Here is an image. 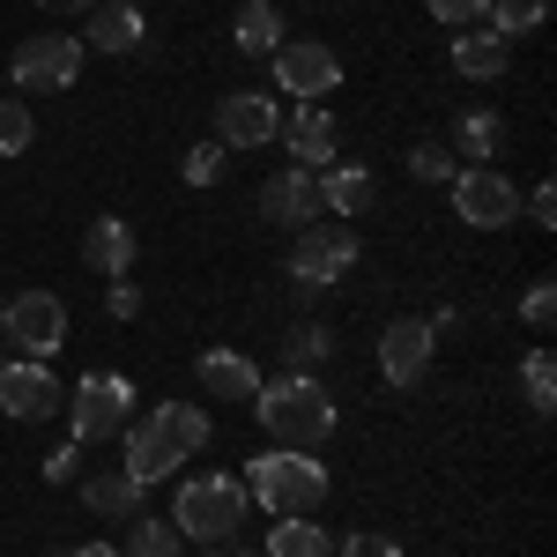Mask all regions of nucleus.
I'll list each match as a JSON object with an SVG mask.
<instances>
[{
    "label": "nucleus",
    "instance_id": "obj_1",
    "mask_svg": "<svg viewBox=\"0 0 557 557\" xmlns=\"http://www.w3.org/2000/svg\"><path fill=\"white\" fill-rule=\"evenodd\" d=\"M253 417H260V431H268L275 446L312 454V446H327V438H335V394L320 386V372H283L275 386L260 380Z\"/></svg>",
    "mask_w": 557,
    "mask_h": 557
},
{
    "label": "nucleus",
    "instance_id": "obj_2",
    "mask_svg": "<svg viewBox=\"0 0 557 557\" xmlns=\"http://www.w3.org/2000/svg\"><path fill=\"white\" fill-rule=\"evenodd\" d=\"M246 498L275 520L320 513V498H327V461H312L298 446H268L260 461H246Z\"/></svg>",
    "mask_w": 557,
    "mask_h": 557
},
{
    "label": "nucleus",
    "instance_id": "obj_3",
    "mask_svg": "<svg viewBox=\"0 0 557 557\" xmlns=\"http://www.w3.org/2000/svg\"><path fill=\"white\" fill-rule=\"evenodd\" d=\"M246 513H253L246 475H194V483H178V498H172V528L186 543H209V550L231 543Z\"/></svg>",
    "mask_w": 557,
    "mask_h": 557
},
{
    "label": "nucleus",
    "instance_id": "obj_4",
    "mask_svg": "<svg viewBox=\"0 0 557 557\" xmlns=\"http://www.w3.org/2000/svg\"><path fill=\"white\" fill-rule=\"evenodd\" d=\"M349 268H357V231H349L343 215H335V223H305L298 238H290V275H298V290H327V283H343Z\"/></svg>",
    "mask_w": 557,
    "mask_h": 557
},
{
    "label": "nucleus",
    "instance_id": "obj_5",
    "mask_svg": "<svg viewBox=\"0 0 557 557\" xmlns=\"http://www.w3.org/2000/svg\"><path fill=\"white\" fill-rule=\"evenodd\" d=\"M134 417V386L120 372H89L75 394H67V424H75V446H97V438H120Z\"/></svg>",
    "mask_w": 557,
    "mask_h": 557
},
{
    "label": "nucleus",
    "instance_id": "obj_6",
    "mask_svg": "<svg viewBox=\"0 0 557 557\" xmlns=\"http://www.w3.org/2000/svg\"><path fill=\"white\" fill-rule=\"evenodd\" d=\"M0 335L23 349V357H52V349H67V305L52 298V290H23V298L0 305Z\"/></svg>",
    "mask_w": 557,
    "mask_h": 557
},
{
    "label": "nucleus",
    "instance_id": "obj_7",
    "mask_svg": "<svg viewBox=\"0 0 557 557\" xmlns=\"http://www.w3.org/2000/svg\"><path fill=\"white\" fill-rule=\"evenodd\" d=\"M8 75H15V89H23V97H30V89H75V75H83V38L45 30V38L15 45Z\"/></svg>",
    "mask_w": 557,
    "mask_h": 557
},
{
    "label": "nucleus",
    "instance_id": "obj_8",
    "mask_svg": "<svg viewBox=\"0 0 557 557\" xmlns=\"http://www.w3.org/2000/svg\"><path fill=\"white\" fill-rule=\"evenodd\" d=\"M268 60H275V89L290 104H320V97H335V83H343L335 45H275Z\"/></svg>",
    "mask_w": 557,
    "mask_h": 557
},
{
    "label": "nucleus",
    "instance_id": "obj_9",
    "mask_svg": "<svg viewBox=\"0 0 557 557\" xmlns=\"http://www.w3.org/2000/svg\"><path fill=\"white\" fill-rule=\"evenodd\" d=\"M0 409H8L15 424H52V417L67 409V386L52 380V364H38V357L0 364Z\"/></svg>",
    "mask_w": 557,
    "mask_h": 557
},
{
    "label": "nucleus",
    "instance_id": "obj_10",
    "mask_svg": "<svg viewBox=\"0 0 557 557\" xmlns=\"http://www.w3.org/2000/svg\"><path fill=\"white\" fill-rule=\"evenodd\" d=\"M283 134V104L275 89H238L215 104V149H268Z\"/></svg>",
    "mask_w": 557,
    "mask_h": 557
},
{
    "label": "nucleus",
    "instance_id": "obj_11",
    "mask_svg": "<svg viewBox=\"0 0 557 557\" xmlns=\"http://www.w3.org/2000/svg\"><path fill=\"white\" fill-rule=\"evenodd\" d=\"M454 215L475 223V231H506L520 215V194L506 172H491V164H469V172H454Z\"/></svg>",
    "mask_w": 557,
    "mask_h": 557
},
{
    "label": "nucleus",
    "instance_id": "obj_12",
    "mask_svg": "<svg viewBox=\"0 0 557 557\" xmlns=\"http://www.w3.org/2000/svg\"><path fill=\"white\" fill-rule=\"evenodd\" d=\"M120 446H127V461L120 469L134 475V483H157V475H172L178 461H186V446H178V431L149 409V417H127V431H120Z\"/></svg>",
    "mask_w": 557,
    "mask_h": 557
},
{
    "label": "nucleus",
    "instance_id": "obj_13",
    "mask_svg": "<svg viewBox=\"0 0 557 557\" xmlns=\"http://www.w3.org/2000/svg\"><path fill=\"white\" fill-rule=\"evenodd\" d=\"M431 349H438V335H431V320H394L380 335V372L394 386H417L431 372Z\"/></svg>",
    "mask_w": 557,
    "mask_h": 557
},
{
    "label": "nucleus",
    "instance_id": "obj_14",
    "mask_svg": "<svg viewBox=\"0 0 557 557\" xmlns=\"http://www.w3.org/2000/svg\"><path fill=\"white\" fill-rule=\"evenodd\" d=\"M260 215H268V223H320V172H305V164H290V172H275L268 178V186H260Z\"/></svg>",
    "mask_w": 557,
    "mask_h": 557
},
{
    "label": "nucleus",
    "instance_id": "obj_15",
    "mask_svg": "<svg viewBox=\"0 0 557 557\" xmlns=\"http://www.w3.org/2000/svg\"><path fill=\"white\" fill-rule=\"evenodd\" d=\"M283 141H290V157H298L305 172L335 164V112H327V104H298V112H283Z\"/></svg>",
    "mask_w": 557,
    "mask_h": 557
},
{
    "label": "nucleus",
    "instance_id": "obj_16",
    "mask_svg": "<svg viewBox=\"0 0 557 557\" xmlns=\"http://www.w3.org/2000/svg\"><path fill=\"white\" fill-rule=\"evenodd\" d=\"M513 67V38H498L491 23H469L461 38H454V75H469V83H498Z\"/></svg>",
    "mask_w": 557,
    "mask_h": 557
},
{
    "label": "nucleus",
    "instance_id": "obj_17",
    "mask_svg": "<svg viewBox=\"0 0 557 557\" xmlns=\"http://www.w3.org/2000/svg\"><path fill=\"white\" fill-rule=\"evenodd\" d=\"M201 386H209L215 401H246L253 409V394H260V364L246 357V349H201Z\"/></svg>",
    "mask_w": 557,
    "mask_h": 557
},
{
    "label": "nucleus",
    "instance_id": "obj_18",
    "mask_svg": "<svg viewBox=\"0 0 557 557\" xmlns=\"http://www.w3.org/2000/svg\"><path fill=\"white\" fill-rule=\"evenodd\" d=\"M134 253H141V246H134V223H127V215H97V223L83 231V260L97 268V275H112V283L134 268Z\"/></svg>",
    "mask_w": 557,
    "mask_h": 557
},
{
    "label": "nucleus",
    "instance_id": "obj_19",
    "mask_svg": "<svg viewBox=\"0 0 557 557\" xmlns=\"http://www.w3.org/2000/svg\"><path fill=\"white\" fill-rule=\"evenodd\" d=\"M372 201H380V178L364 172V164H335V172H320V209L327 215H364L372 209Z\"/></svg>",
    "mask_w": 557,
    "mask_h": 557
},
{
    "label": "nucleus",
    "instance_id": "obj_20",
    "mask_svg": "<svg viewBox=\"0 0 557 557\" xmlns=\"http://www.w3.org/2000/svg\"><path fill=\"white\" fill-rule=\"evenodd\" d=\"M141 491H149V483H134L127 469L83 475V506H89L97 520H134V513H141Z\"/></svg>",
    "mask_w": 557,
    "mask_h": 557
},
{
    "label": "nucleus",
    "instance_id": "obj_21",
    "mask_svg": "<svg viewBox=\"0 0 557 557\" xmlns=\"http://www.w3.org/2000/svg\"><path fill=\"white\" fill-rule=\"evenodd\" d=\"M83 45H97V52H134V45H141V8L97 0V8H89V38Z\"/></svg>",
    "mask_w": 557,
    "mask_h": 557
},
{
    "label": "nucleus",
    "instance_id": "obj_22",
    "mask_svg": "<svg viewBox=\"0 0 557 557\" xmlns=\"http://www.w3.org/2000/svg\"><path fill=\"white\" fill-rule=\"evenodd\" d=\"M231 38H238V52L268 60V52L283 45V15H275V0H246V8H238V23H231Z\"/></svg>",
    "mask_w": 557,
    "mask_h": 557
},
{
    "label": "nucleus",
    "instance_id": "obj_23",
    "mask_svg": "<svg viewBox=\"0 0 557 557\" xmlns=\"http://www.w3.org/2000/svg\"><path fill=\"white\" fill-rule=\"evenodd\" d=\"M454 149H461V164H491V157L506 149V120H498V112H461Z\"/></svg>",
    "mask_w": 557,
    "mask_h": 557
},
{
    "label": "nucleus",
    "instance_id": "obj_24",
    "mask_svg": "<svg viewBox=\"0 0 557 557\" xmlns=\"http://www.w3.org/2000/svg\"><path fill=\"white\" fill-rule=\"evenodd\" d=\"M268 557H335V543H327V528H320L312 513H298V520H275Z\"/></svg>",
    "mask_w": 557,
    "mask_h": 557
},
{
    "label": "nucleus",
    "instance_id": "obj_25",
    "mask_svg": "<svg viewBox=\"0 0 557 557\" xmlns=\"http://www.w3.org/2000/svg\"><path fill=\"white\" fill-rule=\"evenodd\" d=\"M275 349H283V364H290V372H320V364L335 357V335H327L320 320H298V327H290Z\"/></svg>",
    "mask_w": 557,
    "mask_h": 557
},
{
    "label": "nucleus",
    "instance_id": "obj_26",
    "mask_svg": "<svg viewBox=\"0 0 557 557\" xmlns=\"http://www.w3.org/2000/svg\"><path fill=\"white\" fill-rule=\"evenodd\" d=\"M120 557H186V535H178L172 520H141V513H134L127 550H120Z\"/></svg>",
    "mask_w": 557,
    "mask_h": 557
},
{
    "label": "nucleus",
    "instance_id": "obj_27",
    "mask_svg": "<svg viewBox=\"0 0 557 557\" xmlns=\"http://www.w3.org/2000/svg\"><path fill=\"white\" fill-rule=\"evenodd\" d=\"M520 394H528L535 417H550V409H557V357H550V349H528V364H520Z\"/></svg>",
    "mask_w": 557,
    "mask_h": 557
},
{
    "label": "nucleus",
    "instance_id": "obj_28",
    "mask_svg": "<svg viewBox=\"0 0 557 557\" xmlns=\"http://www.w3.org/2000/svg\"><path fill=\"white\" fill-rule=\"evenodd\" d=\"M157 417L178 431V446H186V454H201V446H209V409H201V401H157Z\"/></svg>",
    "mask_w": 557,
    "mask_h": 557
},
{
    "label": "nucleus",
    "instance_id": "obj_29",
    "mask_svg": "<svg viewBox=\"0 0 557 557\" xmlns=\"http://www.w3.org/2000/svg\"><path fill=\"white\" fill-rule=\"evenodd\" d=\"M483 15H491V30H498V38H520V30H535V23L550 15V0H491Z\"/></svg>",
    "mask_w": 557,
    "mask_h": 557
},
{
    "label": "nucleus",
    "instance_id": "obj_30",
    "mask_svg": "<svg viewBox=\"0 0 557 557\" xmlns=\"http://www.w3.org/2000/svg\"><path fill=\"white\" fill-rule=\"evenodd\" d=\"M30 134H38L30 104H23V97H8V104H0V157H23V149H30Z\"/></svg>",
    "mask_w": 557,
    "mask_h": 557
},
{
    "label": "nucleus",
    "instance_id": "obj_31",
    "mask_svg": "<svg viewBox=\"0 0 557 557\" xmlns=\"http://www.w3.org/2000/svg\"><path fill=\"white\" fill-rule=\"evenodd\" d=\"M409 178L446 186V178H454V149H446V141H417V149H409Z\"/></svg>",
    "mask_w": 557,
    "mask_h": 557
},
{
    "label": "nucleus",
    "instance_id": "obj_32",
    "mask_svg": "<svg viewBox=\"0 0 557 557\" xmlns=\"http://www.w3.org/2000/svg\"><path fill=\"white\" fill-rule=\"evenodd\" d=\"M178 172H186V186H215V178H223V149H215V141H194Z\"/></svg>",
    "mask_w": 557,
    "mask_h": 557
},
{
    "label": "nucleus",
    "instance_id": "obj_33",
    "mask_svg": "<svg viewBox=\"0 0 557 557\" xmlns=\"http://www.w3.org/2000/svg\"><path fill=\"white\" fill-rule=\"evenodd\" d=\"M520 320H528L535 335H550V320H557V290H550V283H535V290L520 298Z\"/></svg>",
    "mask_w": 557,
    "mask_h": 557
},
{
    "label": "nucleus",
    "instance_id": "obj_34",
    "mask_svg": "<svg viewBox=\"0 0 557 557\" xmlns=\"http://www.w3.org/2000/svg\"><path fill=\"white\" fill-rule=\"evenodd\" d=\"M483 8H491V0H431V15H438L446 30H469V23H483Z\"/></svg>",
    "mask_w": 557,
    "mask_h": 557
},
{
    "label": "nucleus",
    "instance_id": "obj_35",
    "mask_svg": "<svg viewBox=\"0 0 557 557\" xmlns=\"http://www.w3.org/2000/svg\"><path fill=\"white\" fill-rule=\"evenodd\" d=\"M75 475H83V446L67 438V446H52V454H45V483H75Z\"/></svg>",
    "mask_w": 557,
    "mask_h": 557
},
{
    "label": "nucleus",
    "instance_id": "obj_36",
    "mask_svg": "<svg viewBox=\"0 0 557 557\" xmlns=\"http://www.w3.org/2000/svg\"><path fill=\"white\" fill-rule=\"evenodd\" d=\"M343 557H401V543H386V535H349Z\"/></svg>",
    "mask_w": 557,
    "mask_h": 557
},
{
    "label": "nucleus",
    "instance_id": "obj_37",
    "mask_svg": "<svg viewBox=\"0 0 557 557\" xmlns=\"http://www.w3.org/2000/svg\"><path fill=\"white\" fill-rule=\"evenodd\" d=\"M520 215H535V223H543V231H550V223H557V194H550V186H535V194H528V201H520Z\"/></svg>",
    "mask_w": 557,
    "mask_h": 557
},
{
    "label": "nucleus",
    "instance_id": "obj_38",
    "mask_svg": "<svg viewBox=\"0 0 557 557\" xmlns=\"http://www.w3.org/2000/svg\"><path fill=\"white\" fill-rule=\"evenodd\" d=\"M104 305H112V320H134V312H141V290H134V283H112Z\"/></svg>",
    "mask_w": 557,
    "mask_h": 557
},
{
    "label": "nucleus",
    "instance_id": "obj_39",
    "mask_svg": "<svg viewBox=\"0 0 557 557\" xmlns=\"http://www.w3.org/2000/svg\"><path fill=\"white\" fill-rule=\"evenodd\" d=\"M38 8H52V15H89L97 0H38Z\"/></svg>",
    "mask_w": 557,
    "mask_h": 557
},
{
    "label": "nucleus",
    "instance_id": "obj_40",
    "mask_svg": "<svg viewBox=\"0 0 557 557\" xmlns=\"http://www.w3.org/2000/svg\"><path fill=\"white\" fill-rule=\"evenodd\" d=\"M60 557H120L112 543H75V550H60Z\"/></svg>",
    "mask_w": 557,
    "mask_h": 557
},
{
    "label": "nucleus",
    "instance_id": "obj_41",
    "mask_svg": "<svg viewBox=\"0 0 557 557\" xmlns=\"http://www.w3.org/2000/svg\"><path fill=\"white\" fill-rule=\"evenodd\" d=\"M209 557H253V550H238V543H215V550Z\"/></svg>",
    "mask_w": 557,
    "mask_h": 557
},
{
    "label": "nucleus",
    "instance_id": "obj_42",
    "mask_svg": "<svg viewBox=\"0 0 557 557\" xmlns=\"http://www.w3.org/2000/svg\"><path fill=\"white\" fill-rule=\"evenodd\" d=\"M120 8H141V0H120Z\"/></svg>",
    "mask_w": 557,
    "mask_h": 557
},
{
    "label": "nucleus",
    "instance_id": "obj_43",
    "mask_svg": "<svg viewBox=\"0 0 557 557\" xmlns=\"http://www.w3.org/2000/svg\"><path fill=\"white\" fill-rule=\"evenodd\" d=\"M0 305H8V298H0Z\"/></svg>",
    "mask_w": 557,
    "mask_h": 557
}]
</instances>
